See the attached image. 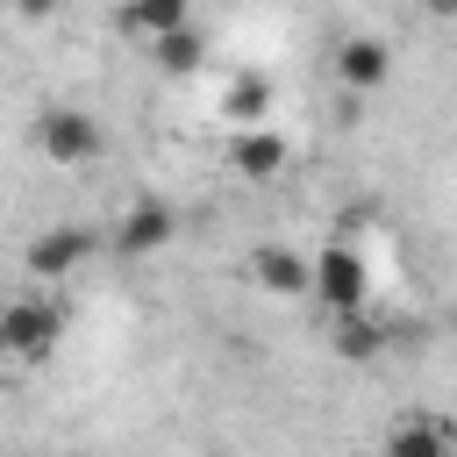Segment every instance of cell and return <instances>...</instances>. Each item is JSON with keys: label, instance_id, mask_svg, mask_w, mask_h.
Instances as JSON below:
<instances>
[{"label": "cell", "instance_id": "obj_12", "mask_svg": "<svg viewBox=\"0 0 457 457\" xmlns=\"http://www.w3.org/2000/svg\"><path fill=\"white\" fill-rule=\"evenodd\" d=\"M186 21H193V0H129V7H121V29L143 36V43H157V36L186 29Z\"/></svg>", "mask_w": 457, "mask_h": 457}, {"label": "cell", "instance_id": "obj_3", "mask_svg": "<svg viewBox=\"0 0 457 457\" xmlns=\"http://www.w3.org/2000/svg\"><path fill=\"white\" fill-rule=\"evenodd\" d=\"M36 150L57 164V171H71V164H93L100 150H107V136H100V121L86 114V107H71V100H50V107H36Z\"/></svg>", "mask_w": 457, "mask_h": 457}, {"label": "cell", "instance_id": "obj_13", "mask_svg": "<svg viewBox=\"0 0 457 457\" xmlns=\"http://www.w3.org/2000/svg\"><path fill=\"white\" fill-rule=\"evenodd\" d=\"M150 64H157L164 79H186V71H200V64H207V36L186 21V29H171V36H157V43H150Z\"/></svg>", "mask_w": 457, "mask_h": 457}, {"label": "cell", "instance_id": "obj_17", "mask_svg": "<svg viewBox=\"0 0 457 457\" xmlns=\"http://www.w3.org/2000/svg\"><path fill=\"white\" fill-rule=\"evenodd\" d=\"M0 364H7V343H0Z\"/></svg>", "mask_w": 457, "mask_h": 457}, {"label": "cell", "instance_id": "obj_18", "mask_svg": "<svg viewBox=\"0 0 457 457\" xmlns=\"http://www.w3.org/2000/svg\"><path fill=\"white\" fill-rule=\"evenodd\" d=\"M364 457H378V450H364Z\"/></svg>", "mask_w": 457, "mask_h": 457}, {"label": "cell", "instance_id": "obj_15", "mask_svg": "<svg viewBox=\"0 0 457 457\" xmlns=\"http://www.w3.org/2000/svg\"><path fill=\"white\" fill-rule=\"evenodd\" d=\"M421 7H428L436 21H457V0H421Z\"/></svg>", "mask_w": 457, "mask_h": 457}, {"label": "cell", "instance_id": "obj_1", "mask_svg": "<svg viewBox=\"0 0 457 457\" xmlns=\"http://www.w3.org/2000/svg\"><path fill=\"white\" fill-rule=\"evenodd\" d=\"M93 257H100V228H86V221H50V228L29 236L21 271H29L36 286H64V278H79Z\"/></svg>", "mask_w": 457, "mask_h": 457}, {"label": "cell", "instance_id": "obj_11", "mask_svg": "<svg viewBox=\"0 0 457 457\" xmlns=\"http://www.w3.org/2000/svg\"><path fill=\"white\" fill-rule=\"evenodd\" d=\"M271 79L264 71H236L228 86H221V121L228 129H271Z\"/></svg>", "mask_w": 457, "mask_h": 457}, {"label": "cell", "instance_id": "obj_2", "mask_svg": "<svg viewBox=\"0 0 457 457\" xmlns=\"http://www.w3.org/2000/svg\"><path fill=\"white\" fill-rule=\"evenodd\" d=\"M0 343H7L14 364H43V357H57V343H64V307H57L50 293H21V300H7V307H0Z\"/></svg>", "mask_w": 457, "mask_h": 457}, {"label": "cell", "instance_id": "obj_16", "mask_svg": "<svg viewBox=\"0 0 457 457\" xmlns=\"http://www.w3.org/2000/svg\"><path fill=\"white\" fill-rule=\"evenodd\" d=\"M64 457H86V450H64Z\"/></svg>", "mask_w": 457, "mask_h": 457}, {"label": "cell", "instance_id": "obj_6", "mask_svg": "<svg viewBox=\"0 0 457 457\" xmlns=\"http://www.w3.org/2000/svg\"><path fill=\"white\" fill-rule=\"evenodd\" d=\"M328 64H336V86L343 93H378L386 79H393V43L386 36H343L336 50H328Z\"/></svg>", "mask_w": 457, "mask_h": 457}, {"label": "cell", "instance_id": "obj_10", "mask_svg": "<svg viewBox=\"0 0 457 457\" xmlns=\"http://www.w3.org/2000/svg\"><path fill=\"white\" fill-rule=\"evenodd\" d=\"M386 343H393V321H378L371 307H357V314H328V350H336L343 364H371Z\"/></svg>", "mask_w": 457, "mask_h": 457}, {"label": "cell", "instance_id": "obj_5", "mask_svg": "<svg viewBox=\"0 0 457 457\" xmlns=\"http://www.w3.org/2000/svg\"><path fill=\"white\" fill-rule=\"evenodd\" d=\"M171 236H179V207H171V200H157V193L129 200V207L107 221L114 257H157V250H171Z\"/></svg>", "mask_w": 457, "mask_h": 457}, {"label": "cell", "instance_id": "obj_7", "mask_svg": "<svg viewBox=\"0 0 457 457\" xmlns=\"http://www.w3.org/2000/svg\"><path fill=\"white\" fill-rule=\"evenodd\" d=\"M221 157H228V171H236L243 186H271V179L293 164V143H286L278 129H236Z\"/></svg>", "mask_w": 457, "mask_h": 457}, {"label": "cell", "instance_id": "obj_4", "mask_svg": "<svg viewBox=\"0 0 457 457\" xmlns=\"http://www.w3.org/2000/svg\"><path fill=\"white\" fill-rule=\"evenodd\" d=\"M307 300H321L328 314H357L364 300H371V264L336 236V243H321L314 250V293Z\"/></svg>", "mask_w": 457, "mask_h": 457}, {"label": "cell", "instance_id": "obj_9", "mask_svg": "<svg viewBox=\"0 0 457 457\" xmlns=\"http://www.w3.org/2000/svg\"><path fill=\"white\" fill-rule=\"evenodd\" d=\"M378 457H457V421H443V414H400L386 428Z\"/></svg>", "mask_w": 457, "mask_h": 457}, {"label": "cell", "instance_id": "obj_14", "mask_svg": "<svg viewBox=\"0 0 457 457\" xmlns=\"http://www.w3.org/2000/svg\"><path fill=\"white\" fill-rule=\"evenodd\" d=\"M7 7H14V14H21V21H50V14H57V7H64V0H7Z\"/></svg>", "mask_w": 457, "mask_h": 457}, {"label": "cell", "instance_id": "obj_8", "mask_svg": "<svg viewBox=\"0 0 457 457\" xmlns=\"http://www.w3.org/2000/svg\"><path fill=\"white\" fill-rule=\"evenodd\" d=\"M250 286L271 293V300H300V293H314V257H300L293 243H257L250 250Z\"/></svg>", "mask_w": 457, "mask_h": 457}]
</instances>
